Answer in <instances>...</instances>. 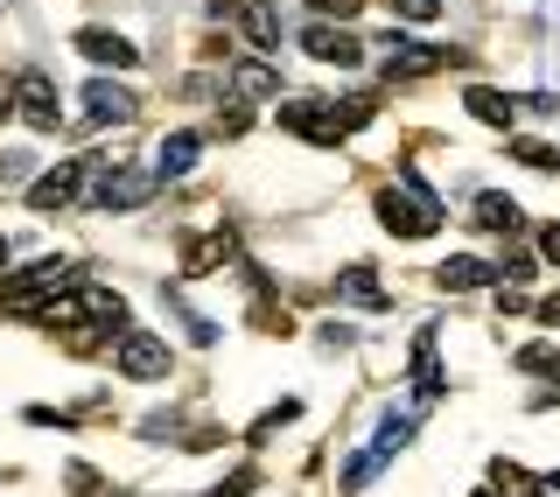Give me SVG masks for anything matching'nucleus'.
Returning <instances> with one entry per match:
<instances>
[{
  "label": "nucleus",
  "mask_w": 560,
  "mask_h": 497,
  "mask_svg": "<svg viewBox=\"0 0 560 497\" xmlns=\"http://www.w3.org/2000/svg\"><path fill=\"white\" fill-rule=\"evenodd\" d=\"M378 218H385V232H399V239H428L434 224H442V204H434V189H420L407 175V183L378 189Z\"/></svg>",
  "instance_id": "nucleus-1"
},
{
  "label": "nucleus",
  "mask_w": 560,
  "mask_h": 497,
  "mask_svg": "<svg viewBox=\"0 0 560 497\" xmlns=\"http://www.w3.org/2000/svg\"><path fill=\"white\" fill-rule=\"evenodd\" d=\"M8 113L22 119V127H35V134H57V119H63L57 78H49V70H22V78H14V92H8Z\"/></svg>",
  "instance_id": "nucleus-2"
},
{
  "label": "nucleus",
  "mask_w": 560,
  "mask_h": 497,
  "mask_svg": "<svg viewBox=\"0 0 560 497\" xmlns=\"http://www.w3.org/2000/svg\"><path fill=\"white\" fill-rule=\"evenodd\" d=\"M148 197H154V175L84 162V204H98V210H133V204H148Z\"/></svg>",
  "instance_id": "nucleus-3"
},
{
  "label": "nucleus",
  "mask_w": 560,
  "mask_h": 497,
  "mask_svg": "<svg viewBox=\"0 0 560 497\" xmlns=\"http://www.w3.org/2000/svg\"><path fill=\"white\" fill-rule=\"evenodd\" d=\"M57 288H70V266L63 259H35L28 274H14L8 288H0V309H8V315H28L35 301H49Z\"/></svg>",
  "instance_id": "nucleus-4"
},
{
  "label": "nucleus",
  "mask_w": 560,
  "mask_h": 497,
  "mask_svg": "<svg viewBox=\"0 0 560 497\" xmlns=\"http://www.w3.org/2000/svg\"><path fill=\"white\" fill-rule=\"evenodd\" d=\"M407 435H413V420H385V428L372 435V449L343 463V490H364V484H372V476H378L385 463H393L399 449H407Z\"/></svg>",
  "instance_id": "nucleus-5"
},
{
  "label": "nucleus",
  "mask_w": 560,
  "mask_h": 497,
  "mask_svg": "<svg viewBox=\"0 0 560 497\" xmlns=\"http://www.w3.org/2000/svg\"><path fill=\"white\" fill-rule=\"evenodd\" d=\"M442 63H469L463 49H428V43H407V35H385V78H428Z\"/></svg>",
  "instance_id": "nucleus-6"
},
{
  "label": "nucleus",
  "mask_w": 560,
  "mask_h": 497,
  "mask_svg": "<svg viewBox=\"0 0 560 497\" xmlns=\"http://www.w3.org/2000/svg\"><path fill=\"white\" fill-rule=\"evenodd\" d=\"M280 127L302 134V140H323V148H337V140H343L337 105H329V99H294V105H280Z\"/></svg>",
  "instance_id": "nucleus-7"
},
{
  "label": "nucleus",
  "mask_w": 560,
  "mask_h": 497,
  "mask_svg": "<svg viewBox=\"0 0 560 497\" xmlns=\"http://www.w3.org/2000/svg\"><path fill=\"white\" fill-rule=\"evenodd\" d=\"M127 379H168V336H148V330H127L119 336V358H113Z\"/></svg>",
  "instance_id": "nucleus-8"
},
{
  "label": "nucleus",
  "mask_w": 560,
  "mask_h": 497,
  "mask_svg": "<svg viewBox=\"0 0 560 497\" xmlns=\"http://www.w3.org/2000/svg\"><path fill=\"white\" fill-rule=\"evenodd\" d=\"M84 197V162H57L49 175H35L28 183V210H63Z\"/></svg>",
  "instance_id": "nucleus-9"
},
{
  "label": "nucleus",
  "mask_w": 560,
  "mask_h": 497,
  "mask_svg": "<svg viewBox=\"0 0 560 497\" xmlns=\"http://www.w3.org/2000/svg\"><path fill=\"white\" fill-rule=\"evenodd\" d=\"M133 113H140V105H133L127 84H105V78L84 84V119H92V127H127Z\"/></svg>",
  "instance_id": "nucleus-10"
},
{
  "label": "nucleus",
  "mask_w": 560,
  "mask_h": 497,
  "mask_svg": "<svg viewBox=\"0 0 560 497\" xmlns=\"http://www.w3.org/2000/svg\"><path fill=\"white\" fill-rule=\"evenodd\" d=\"M302 49H308L315 63H337V70H350V63H364L358 35H343V28H329V22H308V28H302Z\"/></svg>",
  "instance_id": "nucleus-11"
},
{
  "label": "nucleus",
  "mask_w": 560,
  "mask_h": 497,
  "mask_svg": "<svg viewBox=\"0 0 560 497\" xmlns=\"http://www.w3.org/2000/svg\"><path fill=\"white\" fill-rule=\"evenodd\" d=\"M78 57H92L98 70H133L140 49L127 43V35H113V28H78Z\"/></svg>",
  "instance_id": "nucleus-12"
},
{
  "label": "nucleus",
  "mask_w": 560,
  "mask_h": 497,
  "mask_svg": "<svg viewBox=\"0 0 560 497\" xmlns=\"http://www.w3.org/2000/svg\"><path fill=\"white\" fill-rule=\"evenodd\" d=\"M469 210H477V232H498V239H518V232H525V210H518L512 197H498V189H483Z\"/></svg>",
  "instance_id": "nucleus-13"
},
{
  "label": "nucleus",
  "mask_w": 560,
  "mask_h": 497,
  "mask_svg": "<svg viewBox=\"0 0 560 497\" xmlns=\"http://www.w3.org/2000/svg\"><path fill=\"white\" fill-rule=\"evenodd\" d=\"M434 280H442L448 294H477V288H490V280H498V266L463 253V259H442V266H434Z\"/></svg>",
  "instance_id": "nucleus-14"
},
{
  "label": "nucleus",
  "mask_w": 560,
  "mask_h": 497,
  "mask_svg": "<svg viewBox=\"0 0 560 497\" xmlns=\"http://www.w3.org/2000/svg\"><path fill=\"white\" fill-rule=\"evenodd\" d=\"M224 259H232V232H224V224H218V232H203V239H189V245H183V274H189V280H197V274H210V266H224Z\"/></svg>",
  "instance_id": "nucleus-15"
},
{
  "label": "nucleus",
  "mask_w": 560,
  "mask_h": 497,
  "mask_svg": "<svg viewBox=\"0 0 560 497\" xmlns=\"http://www.w3.org/2000/svg\"><path fill=\"white\" fill-rule=\"evenodd\" d=\"M197 154H203V134H168V140H162V154H154V162H162L154 175H162V183H175V175L197 169Z\"/></svg>",
  "instance_id": "nucleus-16"
},
{
  "label": "nucleus",
  "mask_w": 560,
  "mask_h": 497,
  "mask_svg": "<svg viewBox=\"0 0 560 497\" xmlns=\"http://www.w3.org/2000/svg\"><path fill=\"white\" fill-rule=\"evenodd\" d=\"M337 288H343L350 301H358V309H393V294L378 288V274H372V266H343V280H337Z\"/></svg>",
  "instance_id": "nucleus-17"
},
{
  "label": "nucleus",
  "mask_w": 560,
  "mask_h": 497,
  "mask_svg": "<svg viewBox=\"0 0 560 497\" xmlns=\"http://www.w3.org/2000/svg\"><path fill=\"white\" fill-rule=\"evenodd\" d=\"M232 92H238V99H273V92H280L273 63H238V70H232Z\"/></svg>",
  "instance_id": "nucleus-18"
},
{
  "label": "nucleus",
  "mask_w": 560,
  "mask_h": 497,
  "mask_svg": "<svg viewBox=\"0 0 560 497\" xmlns=\"http://www.w3.org/2000/svg\"><path fill=\"white\" fill-rule=\"evenodd\" d=\"M238 22H245V35H253L259 49H280V22H273V8H267V0H245V14H238Z\"/></svg>",
  "instance_id": "nucleus-19"
},
{
  "label": "nucleus",
  "mask_w": 560,
  "mask_h": 497,
  "mask_svg": "<svg viewBox=\"0 0 560 497\" xmlns=\"http://www.w3.org/2000/svg\"><path fill=\"white\" fill-rule=\"evenodd\" d=\"M469 113H477L483 119V127H504V119H512V99H504V92H490V84H469Z\"/></svg>",
  "instance_id": "nucleus-20"
},
{
  "label": "nucleus",
  "mask_w": 560,
  "mask_h": 497,
  "mask_svg": "<svg viewBox=\"0 0 560 497\" xmlns=\"http://www.w3.org/2000/svg\"><path fill=\"white\" fill-rule=\"evenodd\" d=\"M372 119H378V99H343V105H337V127H343V134H364Z\"/></svg>",
  "instance_id": "nucleus-21"
},
{
  "label": "nucleus",
  "mask_w": 560,
  "mask_h": 497,
  "mask_svg": "<svg viewBox=\"0 0 560 497\" xmlns=\"http://www.w3.org/2000/svg\"><path fill=\"white\" fill-rule=\"evenodd\" d=\"M393 14H399V22H434L442 0H393Z\"/></svg>",
  "instance_id": "nucleus-22"
},
{
  "label": "nucleus",
  "mask_w": 560,
  "mask_h": 497,
  "mask_svg": "<svg viewBox=\"0 0 560 497\" xmlns=\"http://www.w3.org/2000/svg\"><path fill=\"white\" fill-rule=\"evenodd\" d=\"M512 154H518V162H533V169H553L560 162L553 148H539V140H512Z\"/></svg>",
  "instance_id": "nucleus-23"
},
{
  "label": "nucleus",
  "mask_w": 560,
  "mask_h": 497,
  "mask_svg": "<svg viewBox=\"0 0 560 497\" xmlns=\"http://www.w3.org/2000/svg\"><path fill=\"white\" fill-rule=\"evenodd\" d=\"M308 8H315V14H337V22H350V14H358L364 0H308Z\"/></svg>",
  "instance_id": "nucleus-24"
},
{
  "label": "nucleus",
  "mask_w": 560,
  "mask_h": 497,
  "mask_svg": "<svg viewBox=\"0 0 560 497\" xmlns=\"http://www.w3.org/2000/svg\"><path fill=\"white\" fill-rule=\"evenodd\" d=\"M539 253H547V259L560 266V224H547V232H539Z\"/></svg>",
  "instance_id": "nucleus-25"
},
{
  "label": "nucleus",
  "mask_w": 560,
  "mask_h": 497,
  "mask_svg": "<svg viewBox=\"0 0 560 497\" xmlns=\"http://www.w3.org/2000/svg\"><path fill=\"white\" fill-rule=\"evenodd\" d=\"M8 92H14V84H0V113H8Z\"/></svg>",
  "instance_id": "nucleus-26"
},
{
  "label": "nucleus",
  "mask_w": 560,
  "mask_h": 497,
  "mask_svg": "<svg viewBox=\"0 0 560 497\" xmlns=\"http://www.w3.org/2000/svg\"><path fill=\"white\" fill-rule=\"evenodd\" d=\"M0 266H8V239H0Z\"/></svg>",
  "instance_id": "nucleus-27"
}]
</instances>
